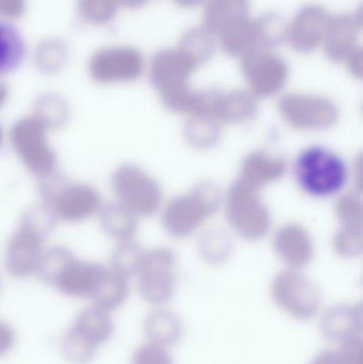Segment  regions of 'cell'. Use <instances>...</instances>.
Wrapping results in <instances>:
<instances>
[{
    "instance_id": "obj_1",
    "label": "cell",
    "mask_w": 363,
    "mask_h": 364,
    "mask_svg": "<svg viewBox=\"0 0 363 364\" xmlns=\"http://www.w3.org/2000/svg\"><path fill=\"white\" fill-rule=\"evenodd\" d=\"M294 176L307 194L326 198L340 192L347 181V164L330 149L313 146L298 155Z\"/></svg>"
},
{
    "instance_id": "obj_2",
    "label": "cell",
    "mask_w": 363,
    "mask_h": 364,
    "mask_svg": "<svg viewBox=\"0 0 363 364\" xmlns=\"http://www.w3.org/2000/svg\"><path fill=\"white\" fill-rule=\"evenodd\" d=\"M332 15L320 4L303 6L289 23L287 42L298 53H308L323 43Z\"/></svg>"
},
{
    "instance_id": "obj_3",
    "label": "cell",
    "mask_w": 363,
    "mask_h": 364,
    "mask_svg": "<svg viewBox=\"0 0 363 364\" xmlns=\"http://www.w3.org/2000/svg\"><path fill=\"white\" fill-rule=\"evenodd\" d=\"M242 57L243 70L256 89H276L287 78V64L271 49L256 45Z\"/></svg>"
},
{
    "instance_id": "obj_4",
    "label": "cell",
    "mask_w": 363,
    "mask_h": 364,
    "mask_svg": "<svg viewBox=\"0 0 363 364\" xmlns=\"http://www.w3.org/2000/svg\"><path fill=\"white\" fill-rule=\"evenodd\" d=\"M275 299L286 312L298 320H310L319 311L320 299L309 284L298 278H283L275 287Z\"/></svg>"
},
{
    "instance_id": "obj_5",
    "label": "cell",
    "mask_w": 363,
    "mask_h": 364,
    "mask_svg": "<svg viewBox=\"0 0 363 364\" xmlns=\"http://www.w3.org/2000/svg\"><path fill=\"white\" fill-rule=\"evenodd\" d=\"M14 142L17 151L33 172L45 175L53 170L55 158L45 143L40 125L36 122L27 121L17 125L14 130Z\"/></svg>"
},
{
    "instance_id": "obj_6",
    "label": "cell",
    "mask_w": 363,
    "mask_h": 364,
    "mask_svg": "<svg viewBox=\"0 0 363 364\" xmlns=\"http://www.w3.org/2000/svg\"><path fill=\"white\" fill-rule=\"evenodd\" d=\"M360 21L356 15H336L330 18L327 31L324 36V50L330 60H345L351 51L357 47L360 32Z\"/></svg>"
},
{
    "instance_id": "obj_7",
    "label": "cell",
    "mask_w": 363,
    "mask_h": 364,
    "mask_svg": "<svg viewBox=\"0 0 363 364\" xmlns=\"http://www.w3.org/2000/svg\"><path fill=\"white\" fill-rule=\"evenodd\" d=\"M70 331L81 341L97 350L98 346L106 343L113 335L114 323L108 311L95 306L81 311Z\"/></svg>"
},
{
    "instance_id": "obj_8",
    "label": "cell",
    "mask_w": 363,
    "mask_h": 364,
    "mask_svg": "<svg viewBox=\"0 0 363 364\" xmlns=\"http://www.w3.org/2000/svg\"><path fill=\"white\" fill-rule=\"evenodd\" d=\"M104 273L106 271L99 265L72 260L58 278L55 286L62 293L70 296H92Z\"/></svg>"
},
{
    "instance_id": "obj_9",
    "label": "cell",
    "mask_w": 363,
    "mask_h": 364,
    "mask_svg": "<svg viewBox=\"0 0 363 364\" xmlns=\"http://www.w3.org/2000/svg\"><path fill=\"white\" fill-rule=\"evenodd\" d=\"M324 337L330 341L345 342L354 338L362 337V308L339 306L328 310L320 325Z\"/></svg>"
},
{
    "instance_id": "obj_10",
    "label": "cell",
    "mask_w": 363,
    "mask_h": 364,
    "mask_svg": "<svg viewBox=\"0 0 363 364\" xmlns=\"http://www.w3.org/2000/svg\"><path fill=\"white\" fill-rule=\"evenodd\" d=\"M204 27L215 36L232 21L249 15V0H205Z\"/></svg>"
},
{
    "instance_id": "obj_11",
    "label": "cell",
    "mask_w": 363,
    "mask_h": 364,
    "mask_svg": "<svg viewBox=\"0 0 363 364\" xmlns=\"http://www.w3.org/2000/svg\"><path fill=\"white\" fill-rule=\"evenodd\" d=\"M194 66L180 49H163L153 57V78L163 85H174L187 77Z\"/></svg>"
},
{
    "instance_id": "obj_12",
    "label": "cell",
    "mask_w": 363,
    "mask_h": 364,
    "mask_svg": "<svg viewBox=\"0 0 363 364\" xmlns=\"http://www.w3.org/2000/svg\"><path fill=\"white\" fill-rule=\"evenodd\" d=\"M144 331L149 343L168 348L180 340L183 323L173 312L160 310L146 318Z\"/></svg>"
},
{
    "instance_id": "obj_13",
    "label": "cell",
    "mask_w": 363,
    "mask_h": 364,
    "mask_svg": "<svg viewBox=\"0 0 363 364\" xmlns=\"http://www.w3.org/2000/svg\"><path fill=\"white\" fill-rule=\"evenodd\" d=\"M217 36L225 53L230 55H243L256 46V30L254 19L249 15L228 23Z\"/></svg>"
},
{
    "instance_id": "obj_14",
    "label": "cell",
    "mask_w": 363,
    "mask_h": 364,
    "mask_svg": "<svg viewBox=\"0 0 363 364\" xmlns=\"http://www.w3.org/2000/svg\"><path fill=\"white\" fill-rule=\"evenodd\" d=\"M30 231H23L17 235L11 248L18 252H10L8 255V269L13 275L25 277L36 271L40 257L38 254V237Z\"/></svg>"
},
{
    "instance_id": "obj_15",
    "label": "cell",
    "mask_w": 363,
    "mask_h": 364,
    "mask_svg": "<svg viewBox=\"0 0 363 364\" xmlns=\"http://www.w3.org/2000/svg\"><path fill=\"white\" fill-rule=\"evenodd\" d=\"M26 53L25 41L16 28L0 21V76L17 68Z\"/></svg>"
},
{
    "instance_id": "obj_16",
    "label": "cell",
    "mask_w": 363,
    "mask_h": 364,
    "mask_svg": "<svg viewBox=\"0 0 363 364\" xmlns=\"http://www.w3.org/2000/svg\"><path fill=\"white\" fill-rule=\"evenodd\" d=\"M254 23L257 46L271 49L281 46L287 41L289 23L279 13H266L255 19Z\"/></svg>"
},
{
    "instance_id": "obj_17",
    "label": "cell",
    "mask_w": 363,
    "mask_h": 364,
    "mask_svg": "<svg viewBox=\"0 0 363 364\" xmlns=\"http://www.w3.org/2000/svg\"><path fill=\"white\" fill-rule=\"evenodd\" d=\"M215 48V36L205 27L193 28L185 32L179 45V49L193 62L194 65L211 59Z\"/></svg>"
},
{
    "instance_id": "obj_18",
    "label": "cell",
    "mask_w": 363,
    "mask_h": 364,
    "mask_svg": "<svg viewBox=\"0 0 363 364\" xmlns=\"http://www.w3.org/2000/svg\"><path fill=\"white\" fill-rule=\"evenodd\" d=\"M127 293V284L123 276L106 272L91 297L96 307L109 312L117 309L125 301Z\"/></svg>"
},
{
    "instance_id": "obj_19",
    "label": "cell",
    "mask_w": 363,
    "mask_h": 364,
    "mask_svg": "<svg viewBox=\"0 0 363 364\" xmlns=\"http://www.w3.org/2000/svg\"><path fill=\"white\" fill-rule=\"evenodd\" d=\"M98 198L93 190L85 188V186H75L66 191L63 195L60 194L58 199L57 208L60 215L67 218H83L79 207L83 214H89L93 211L94 208L97 207Z\"/></svg>"
},
{
    "instance_id": "obj_20",
    "label": "cell",
    "mask_w": 363,
    "mask_h": 364,
    "mask_svg": "<svg viewBox=\"0 0 363 364\" xmlns=\"http://www.w3.org/2000/svg\"><path fill=\"white\" fill-rule=\"evenodd\" d=\"M70 261L72 259L70 258V255H65L63 250H53L51 255L40 258L36 271L44 282L55 284L58 278L70 264Z\"/></svg>"
},
{
    "instance_id": "obj_21",
    "label": "cell",
    "mask_w": 363,
    "mask_h": 364,
    "mask_svg": "<svg viewBox=\"0 0 363 364\" xmlns=\"http://www.w3.org/2000/svg\"><path fill=\"white\" fill-rule=\"evenodd\" d=\"M131 364H174L166 348L153 343L140 346L134 353Z\"/></svg>"
},
{
    "instance_id": "obj_22",
    "label": "cell",
    "mask_w": 363,
    "mask_h": 364,
    "mask_svg": "<svg viewBox=\"0 0 363 364\" xmlns=\"http://www.w3.org/2000/svg\"><path fill=\"white\" fill-rule=\"evenodd\" d=\"M340 352L347 364H362V337L354 338L342 343V350Z\"/></svg>"
},
{
    "instance_id": "obj_23",
    "label": "cell",
    "mask_w": 363,
    "mask_h": 364,
    "mask_svg": "<svg viewBox=\"0 0 363 364\" xmlns=\"http://www.w3.org/2000/svg\"><path fill=\"white\" fill-rule=\"evenodd\" d=\"M15 344V333L6 323L0 321V357L8 354Z\"/></svg>"
},
{
    "instance_id": "obj_24",
    "label": "cell",
    "mask_w": 363,
    "mask_h": 364,
    "mask_svg": "<svg viewBox=\"0 0 363 364\" xmlns=\"http://www.w3.org/2000/svg\"><path fill=\"white\" fill-rule=\"evenodd\" d=\"M311 364H347L342 353L336 350H325L318 355Z\"/></svg>"
},
{
    "instance_id": "obj_25",
    "label": "cell",
    "mask_w": 363,
    "mask_h": 364,
    "mask_svg": "<svg viewBox=\"0 0 363 364\" xmlns=\"http://www.w3.org/2000/svg\"><path fill=\"white\" fill-rule=\"evenodd\" d=\"M174 1L183 8H193V6H197L205 0H174Z\"/></svg>"
}]
</instances>
